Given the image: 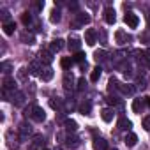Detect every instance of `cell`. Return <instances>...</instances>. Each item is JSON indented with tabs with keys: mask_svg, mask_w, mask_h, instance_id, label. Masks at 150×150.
<instances>
[{
	"mask_svg": "<svg viewBox=\"0 0 150 150\" xmlns=\"http://www.w3.org/2000/svg\"><path fill=\"white\" fill-rule=\"evenodd\" d=\"M80 111H81L83 115H88V113H90V104L87 103V104H83V106H80Z\"/></svg>",
	"mask_w": 150,
	"mask_h": 150,
	"instance_id": "f546056e",
	"label": "cell"
},
{
	"mask_svg": "<svg viewBox=\"0 0 150 150\" xmlns=\"http://www.w3.org/2000/svg\"><path fill=\"white\" fill-rule=\"evenodd\" d=\"M2 20H4V23H9V13L7 11H2Z\"/></svg>",
	"mask_w": 150,
	"mask_h": 150,
	"instance_id": "d6a6232c",
	"label": "cell"
},
{
	"mask_svg": "<svg viewBox=\"0 0 150 150\" xmlns=\"http://www.w3.org/2000/svg\"><path fill=\"white\" fill-rule=\"evenodd\" d=\"M85 85H87L85 78H80V80H78V90H83V88H85Z\"/></svg>",
	"mask_w": 150,
	"mask_h": 150,
	"instance_id": "4dcf8cb0",
	"label": "cell"
},
{
	"mask_svg": "<svg viewBox=\"0 0 150 150\" xmlns=\"http://www.w3.org/2000/svg\"><path fill=\"white\" fill-rule=\"evenodd\" d=\"M41 60H42V62H46V64H50V62L53 60L51 51H42V53H41Z\"/></svg>",
	"mask_w": 150,
	"mask_h": 150,
	"instance_id": "83f0119b",
	"label": "cell"
},
{
	"mask_svg": "<svg viewBox=\"0 0 150 150\" xmlns=\"http://www.w3.org/2000/svg\"><path fill=\"white\" fill-rule=\"evenodd\" d=\"M50 104H51V108H53V110H60V108H62V99L53 97V99L50 101Z\"/></svg>",
	"mask_w": 150,
	"mask_h": 150,
	"instance_id": "d4e9b609",
	"label": "cell"
},
{
	"mask_svg": "<svg viewBox=\"0 0 150 150\" xmlns=\"http://www.w3.org/2000/svg\"><path fill=\"white\" fill-rule=\"evenodd\" d=\"M60 18H62V16H60V11H58V9H53V11H51V16H50V21H51V23H58Z\"/></svg>",
	"mask_w": 150,
	"mask_h": 150,
	"instance_id": "ffe728a7",
	"label": "cell"
},
{
	"mask_svg": "<svg viewBox=\"0 0 150 150\" xmlns=\"http://www.w3.org/2000/svg\"><path fill=\"white\" fill-rule=\"evenodd\" d=\"M146 104H148V106H150V97H148V99H146Z\"/></svg>",
	"mask_w": 150,
	"mask_h": 150,
	"instance_id": "8d00e7d4",
	"label": "cell"
},
{
	"mask_svg": "<svg viewBox=\"0 0 150 150\" xmlns=\"http://www.w3.org/2000/svg\"><path fill=\"white\" fill-rule=\"evenodd\" d=\"M64 48V41L62 39H55L53 42H51V46H50V51L51 53H57V51H60Z\"/></svg>",
	"mask_w": 150,
	"mask_h": 150,
	"instance_id": "52a82bcc",
	"label": "cell"
},
{
	"mask_svg": "<svg viewBox=\"0 0 150 150\" xmlns=\"http://www.w3.org/2000/svg\"><path fill=\"white\" fill-rule=\"evenodd\" d=\"M136 143H138V136H136L134 132H129V134L125 136V145H127V146H134Z\"/></svg>",
	"mask_w": 150,
	"mask_h": 150,
	"instance_id": "4fadbf2b",
	"label": "cell"
},
{
	"mask_svg": "<svg viewBox=\"0 0 150 150\" xmlns=\"http://www.w3.org/2000/svg\"><path fill=\"white\" fill-rule=\"evenodd\" d=\"M104 20H106V23H108V25H113V23H115V20H117V16H115V9L106 7V9H104Z\"/></svg>",
	"mask_w": 150,
	"mask_h": 150,
	"instance_id": "3957f363",
	"label": "cell"
},
{
	"mask_svg": "<svg viewBox=\"0 0 150 150\" xmlns=\"http://www.w3.org/2000/svg\"><path fill=\"white\" fill-rule=\"evenodd\" d=\"M115 37H117V41H118L120 44H124V42H127V41H129V37H127V35H125L122 30H118V32L115 34Z\"/></svg>",
	"mask_w": 150,
	"mask_h": 150,
	"instance_id": "603a6c76",
	"label": "cell"
},
{
	"mask_svg": "<svg viewBox=\"0 0 150 150\" xmlns=\"http://www.w3.org/2000/svg\"><path fill=\"white\" fill-rule=\"evenodd\" d=\"M72 62H74L72 58L65 57V58H62V60H60V65H62V69H69V67L72 65Z\"/></svg>",
	"mask_w": 150,
	"mask_h": 150,
	"instance_id": "484cf974",
	"label": "cell"
},
{
	"mask_svg": "<svg viewBox=\"0 0 150 150\" xmlns=\"http://www.w3.org/2000/svg\"><path fill=\"white\" fill-rule=\"evenodd\" d=\"M65 129H67V131H72V132H74V131L78 129V124L74 122V120H71V118H67V120H65Z\"/></svg>",
	"mask_w": 150,
	"mask_h": 150,
	"instance_id": "7402d4cb",
	"label": "cell"
},
{
	"mask_svg": "<svg viewBox=\"0 0 150 150\" xmlns=\"http://www.w3.org/2000/svg\"><path fill=\"white\" fill-rule=\"evenodd\" d=\"M85 42H87L88 46H94V44H96V30H94V28H88V30L85 32Z\"/></svg>",
	"mask_w": 150,
	"mask_h": 150,
	"instance_id": "5b68a950",
	"label": "cell"
},
{
	"mask_svg": "<svg viewBox=\"0 0 150 150\" xmlns=\"http://www.w3.org/2000/svg\"><path fill=\"white\" fill-rule=\"evenodd\" d=\"M143 127H145L146 131H150V117H146V118L143 120Z\"/></svg>",
	"mask_w": 150,
	"mask_h": 150,
	"instance_id": "1f68e13d",
	"label": "cell"
},
{
	"mask_svg": "<svg viewBox=\"0 0 150 150\" xmlns=\"http://www.w3.org/2000/svg\"><path fill=\"white\" fill-rule=\"evenodd\" d=\"M145 55H146V60H150V48H148V50L145 51Z\"/></svg>",
	"mask_w": 150,
	"mask_h": 150,
	"instance_id": "d590c367",
	"label": "cell"
},
{
	"mask_svg": "<svg viewBox=\"0 0 150 150\" xmlns=\"http://www.w3.org/2000/svg\"><path fill=\"white\" fill-rule=\"evenodd\" d=\"M57 150H62V148H57Z\"/></svg>",
	"mask_w": 150,
	"mask_h": 150,
	"instance_id": "74e56055",
	"label": "cell"
},
{
	"mask_svg": "<svg viewBox=\"0 0 150 150\" xmlns=\"http://www.w3.org/2000/svg\"><path fill=\"white\" fill-rule=\"evenodd\" d=\"M124 21H125V25L131 27V28H136V27L139 25V18H138L134 13H127V14L124 16Z\"/></svg>",
	"mask_w": 150,
	"mask_h": 150,
	"instance_id": "7a4b0ae2",
	"label": "cell"
},
{
	"mask_svg": "<svg viewBox=\"0 0 150 150\" xmlns=\"http://www.w3.org/2000/svg\"><path fill=\"white\" fill-rule=\"evenodd\" d=\"M94 58H96V62H104V60H106V51H104V50L96 51V53H94Z\"/></svg>",
	"mask_w": 150,
	"mask_h": 150,
	"instance_id": "44dd1931",
	"label": "cell"
},
{
	"mask_svg": "<svg viewBox=\"0 0 150 150\" xmlns=\"http://www.w3.org/2000/svg\"><path fill=\"white\" fill-rule=\"evenodd\" d=\"M14 85H16V81H14L11 76H6V78H4V88H6V90H13Z\"/></svg>",
	"mask_w": 150,
	"mask_h": 150,
	"instance_id": "e0dca14e",
	"label": "cell"
},
{
	"mask_svg": "<svg viewBox=\"0 0 150 150\" xmlns=\"http://www.w3.org/2000/svg\"><path fill=\"white\" fill-rule=\"evenodd\" d=\"M72 60L78 62V64H85V53H83V51H78L76 55L72 57Z\"/></svg>",
	"mask_w": 150,
	"mask_h": 150,
	"instance_id": "4316f807",
	"label": "cell"
},
{
	"mask_svg": "<svg viewBox=\"0 0 150 150\" xmlns=\"http://www.w3.org/2000/svg\"><path fill=\"white\" fill-rule=\"evenodd\" d=\"M141 110H143V101L141 99H134L132 101V111L134 113H141Z\"/></svg>",
	"mask_w": 150,
	"mask_h": 150,
	"instance_id": "ac0fdd59",
	"label": "cell"
},
{
	"mask_svg": "<svg viewBox=\"0 0 150 150\" xmlns=\"http://www.w3.org/2000/svg\"><path fill=\"white\" fill-rule=\"evenodd\" d=\"M25 71H27V69H20V78H21V80H25Z\"/></svg>",
	"mask_w": 150,
	"mask_h": 150,
	"instance_id": "e575fe53",
	"label": "cell"
},
{
	"mask_svg": "<svg viewBox=\"0 0 150 150\" xmlns=\"http://www.w3.org/2000/svg\"><path fill=\"white\" fill-rule=\"evenodd\" d=\"M117 125H118V129H120V131H129V129L132 127V124H131V120H127V118H120Z\"/></svg>",
	"mask_w": 150,
	"mask_h": 150,
	"instance_id": "30bf717a",
	"label": "cell"
},
{
	"mask_svg": "<svg viewBox=\"0 0 150 150\" xmlns=\"http://www.w3.org/2000/svg\"><path fill=\"white\" fill-rule=\"evenodd\" d=\"M69 50H72V51H80V46H81V39L80 37H69Z\"/></svg>",
	"mask_w": 150,
	"mask_h": 150,
	"instance_id": "277c9868",
	"label": "cell"
},
{
	"mask_svg": "<svg viewBox=\"0 0 150 150\" xmlns=\"http://www.w3.org/2000/svg\"><path fill=\"white\" fill-rule=\"evenodd\" d=\"M101 72H103L101 67H94V69H92V72H90V81H92V83H96V81L101 78Z\"/></svg>",
	"mask_w": 150,
	"mask_h": 150,
	"instance_id": "8fae6325",
	"label": "cell"
},
{
	"mask_svg": "<svg viewBox=\"0 0 150 150\" xmlns=\"http://www.w3.org/2000/svg\"><path fill=\"white\" fill-rule=\"evenodd\" d=\"M69 148H78L80 146V139L78 138H67V143H65Z\"/></svg>",
	"mask_w": 150,
	"mask_h": 150,
	"instance_id": "d6986e66",
	"label": "cell"
},
{
	"mask_svg": "<svg viewBox=\"0 0 150 150\" xmlns=\"http://www.w3.org/2000/svg\"><path fill=\"white\" fill-rule=\"evenodd\" d=\"M0 69H2V71H4L6 74H9V72L13 71V64L6 60V62H2V64H0Z\"/></svg>",
	"mask_w": 150,
	"mask_h": 150,
	"instance_id": "cb8c5ba5",
	"label": "cell"
},
{
	"mask_svg": "<svg viewBox=\"0 0 150 150\" xmlns=\"http://www.w3.org/2000/svg\"><path fill=\"white\" fill-rule=\"evenodd\" d=\"M39 76H41L42 81H50V80L53 78V69H51V67H46V69L39 74Z\"/></svg>",
	"mask_w": 150,
	"mask_h": 150,
	"instance_id": "9c48e42d",
	"label": "cell"
},
{
	"mask_svg": "<svg viewBox=\"0 0 150 150\" xmlns=\"http://www.w3.org/2000/svg\"><path fill=\"white\" fill-rule=\"evenodd\" d=\"M21 41H23L25 44H34V42H35V37H34V34L23 32V34H21Z\"/></svg>",
	"mask_w": 150,
	"mask_h": 150,
	"instance_id": "9a60e30c",
	"label": "cell"
},
{
	"mask_svg": "<svg viewBox=\"0 0 150 150\" xmlns=\"http://www.w3.org/2000/svg\"><path fill=\"white\" fill-rule=\"evenodd\" d=\"M30 72H32V74H37V72H39V71H37V64H35V62L30 65Z\"/></svg>",
	"mask_w": 150,
	"mask_h": 150,
	"instance_id": "836d02e7",
	"label": "cell"
},
{
	"mask_svg": "<svg viewBox=\"0 0 150 150\" xmlns=\"http://www.w3.org/2000/svg\"><path fill=\"white\" fill-rule=\"evenodd\" d=\"M94 148H96V150H106V148H108L106 139H103V138H96V139H94Z\"/></svg>",
	"mask_w": 150,
	"mask_h": 150,
	"instance_id": "ba28073f",
	"label": "cell"
},
{
	"mask_svg": "<svg viewBox=\"0 0 150 150\" xmlns=\"http://www.w3.org/2000/svg\"><path fill=\"white\" fill-rule=\"evenodd\" d=\"M30 113V117L35 120V122H42L44 118H46V113H44V110L41 108V106H32L28 111H27V115Z\"/></svg>",
	"mask_w": 150,
	"mask_h": 150,
	"instance_id": "6da1fadb",
	"label": "cell"
},
{
	"mask_svg": "<svg viewBox=\"0 0 150 150\" xmlns=\"http://www.w3.org/2000/svg\"><path fill=\"white\" fill-rule=\"evenodd\" d=\"M101 118H103L104 122H111V120H113V110H110V108L103 110V111H101Z\"/></svg>",
	"mask_w": 150,
	"mask_h": 150,
	"instance_id": "7c38bea8",
	"label": "cell"
},
{
	"mask_svg": "<svg viewBox=\"0 0 150 150\" xmlns=\"http://www.w3.org/2000/svg\"><path fill=\"white\" fill-rule=\"evenodd\" d=\"M14 28H16V25H14V21H9V23H4V34H6V35H13V34H14Z\"/></svg>",
	"mask_w": 150,
	"mask_h": 150,
	"instance_id": "5bb4252c",
	"label": "cell"
},
{
	"mask_svg": "<svg viewBox=\"0 0 150 150\" xmlns=\"http://www.w3.org/2000/svg\"><path fill=\"white\" fill-rule=\"evenodd\" d=\"M13 103H14V106H21V104L25 103V94L16 90V92L13 94Z\"/></svg>",
	"mask_w": 150,
	"mask_h": 150,
	"instance_id": "8992f818",
	"label": "cell"
},
{
	"mask_svg": "<svg viewBox=\"0 0 150 150\" xmlns=\"http://www.w3.org/2000/svg\"><path fill=\"white\" fill-rule=\"evenodd\" d=\"M21 21H23V25H30V23H32V16H30V13H23Z\"/></svg>",
	"mask_w": 150,
	"mask_h": 150,
	"instance_id": "f1b7e54d",
	"label": "cell"
},
{
	"mask_svg": "<svg viewBox=\"0 0 150 150\" xmlns=\"http://www.w3.org/2000/svg\"><path fill=\"white\" fill-rule=\"evenodd\" d=\"M72 81H74L72 74H71V72H65V74H64V87H65V88H72Z\"/></svg>",
	"mask_w": 150,
	"mask_h": 150,
	"instance_id": "2e32d148",
	"label": "cell"
},
{
	"mask_svg": "<svg viewBox=\"0 0 150 150\" xmlns=\"http://www.w3.org/2000/svg\"><path fill=\"white\" fill-rule=\"evenodd\" d=\"M113 150H117V148H113Z\"/></svg>",
	"mask_w": 150,
	"mask_h": 150,
	"instance_id": "f35d334b",
	"label": "cell"
},
{
	"mask_svg": "<svg viewBox=\"0 0 150 150\" xmlns=\"http://www.w3.org/2000/svg\"><path fill=\"white\" fill-rule=\"evenodd\" d=\"M42 150H46V148H42Z\"/></svg>",
	"mask_w": 150,
	"mask_h": 150,
	"instance_id": "ab89813d",
	"label": "cell"
}]
</instances>
